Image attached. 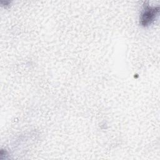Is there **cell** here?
Returning <instances> with one entry per match:
<instances>
[{
  "mask_svg": "<svg viewBox=\"0 0 160 160\" xmlns=\"http://www.w3.org/2000/svg\"><path fill=\"white\" fill-rule=\"evenodd\" d=\"M159 7H149L148 6L145 8L141 16V24L144 26H149L155 19L158 13L159 12Z\"/></svg>",
  "mask_w": 160,
  "mask_h": 160,
  "instance_id": "1",
  "label": "cell"
}]
</instances>
